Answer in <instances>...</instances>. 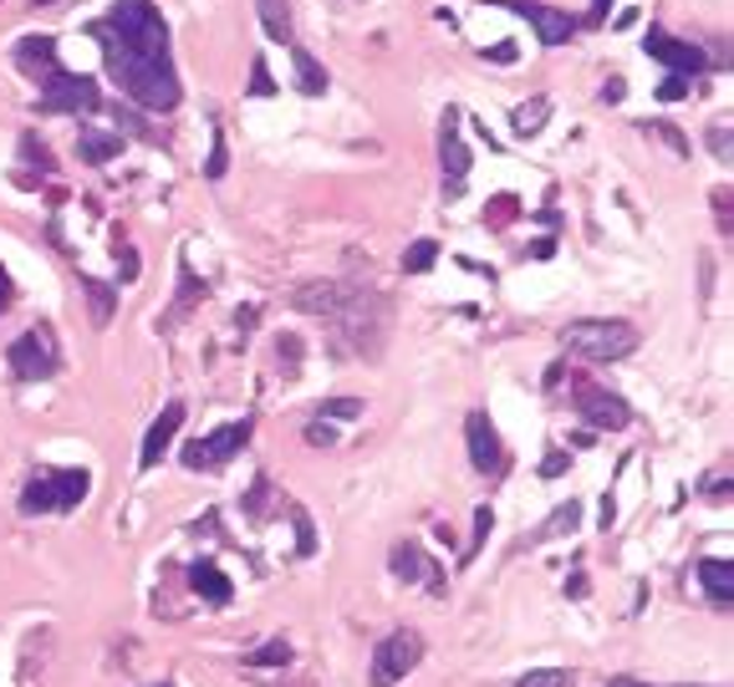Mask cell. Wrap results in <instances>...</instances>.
Instances as JSON below:
<instances>
[{"mask_svg":"<svg viewBox=\"0 0 734 687\" xmlns=\"http://www.w3.org/2000/svg\"><path fill=\"white\" fill-rule=\"evenodd\" d=\"M510 214H515V204L506 198V204H490V214H485V219H490V225H506Z\"/></svg>","mask_w":734,"mask_h":687,"instance_id":"74e56055","label":"cell"},{"mask_svg":"<svg viewBox=\"0 0 734 687\" xmlns=\"http://www.w3.org/2000/svg\"><path fill=\"white\" fill-rule=\"evenodd\" d=\"M546 112H551V103H546V97H535V103H521V107H515V118H510L515 138H531V132H541V128H546Z\"/></svg>","mask_w":734,"mask_h":687,"instance_id":"cb8c5ba5","label":"cell"},{"mask_svg":"<svg viewBox=\"0 0 734 687\" xmlns=\"http://www.w3.org/2000/svg\"><path fill=\"white\" fill-rule=\"evenodd\" d=\"M683 93H689V82H683V77H668L663 87H658V97H663V103H679Z\"/></svg>","mask_w":734,"mask_h":687,"instance_id":"e575fe53","label":"cell"},{"mask_svg":"<svg viewBox=\"0 0 734 687\" xmlns=\"http://www.w3.org/2000/svg\"><path fill=\"white\" fill-rule=\"evenodd\" d=\"M251 93H255V97H270V93H276V82H270V72H266V62H260V56L251 62Z\"/></svg>","mask_w":734,"mask_h":687,"instance_id":"1f68e13d","label":"cell"},{"mask_svg":"<svg viewBox=\"0 0 734 687\" xmlns=\"http://www.w3.org/2000/svg\"><path fill=\"white\" fill-rule=\"evenodd\" d=\"M107 26L118 31V41L128 52L138 56H153V62H169V26H163V15L148 6V0H118L113 15H107Z\"/></svg>","mask_w":734,"mask_h":687,"instance_id":"3957f363","label":"cell"},{"mask_svg":"<svg viewBox=\"0 0 734 687\" xmlns=\"http://www.w3.org/2000/svg\"><path fill=\"white\" fill-rule=\"evenodd\" d=\"M118 148H123V138L118 132H97V128H87L77 138V153L87 163H107V159H118Z\"/></svg>","mask_w":734,"mask_h":687,"instance_id":"603a6c76","label":"cell"},{"mask_svg":"<svg viewBox=\"0 0 734 687\" xmlns=\"http://www.w3.org/2000/svg\"><path fill=\"white\" fill-rule=\"evenodd\" d=\"M286 662H291V642L286 636H276V642L251 652V667H286Z\"/></svg>","mask_w":734,"mask_h":687,"instance_id":"83f0119b","label":"cell"},{"mask_svg":"<svg viewBox=\"0 0 734 687\" xmlns=\"http://www.w3.org/2000/svg\"><path fill=\"white\" fill-rule=\"evenodd\" d=\"M11 305V276H6V265H0V311Z\"/></svg>","mask_w":734,"mask_h":687,"instance_id":"ab89813d","label":"cell"},{"mask_svg":"<svg viewBox=\"0 0 734 687\" xmlns=\"http://www.w3.org/2000/svg\"><path fill=\"white\" fill-rule=\"evenodd\" d=\"M93 36L103 41V52H107V72H113V82H118L123 93L134 97V103L153 107V112H169V107H179V77H174V66L169 62H153V56H138L128 52L118 41V31L107 26V21H97Z\"/></svg>","mask_w":734,"mask_h":687,"instance_id":"6da1fadb","label":"cell"},{"mask_svg":"<svg viewBox=\"0 0 734 687\" xmlns=\"http://www.w3.org/2000/svg\"><path fill=\"white\" fill-rule=\"evenodd\" d=\"M358 301L348 280H307V286H296L291 291V305L296 311H307V316H327V321H342Z\"/></svg>","mask_w":734,"mask_h":687,"instance_id":"52a82bcc","label":"cell"},{"mask_svg":"<svg viewBox=\"0 0 734 687\" xmlns=\"http://www.w3.org/2000/svg\"><path fill=\"white\" fill-rule=\"evenodd\" d=\"M541 474H546V479L566 474V453H546V463H541Z\"/></svg>","mask_w":734,"mask_h":687,"instance_id":"8d00e7d4","label":"cell"},{"mask_svg":"<svg viewBox=\"0 0 734 687\" xmlns=\"http://www.w3.org/2000/svg\"><path fill=\"white\" fill-rule=\"evenodd\" d=\"M439 159H444V184H449V194H455V189L465 184V173H469V148L459 143V112H455V107L444 112V132H439Z\"/></svg>","mask_w":734,"mask_h":687,"instance_id":"9a60e30c","label":"cell"},{"mask_svg":"<svg viewBox=\"0 0 734 687\" xmlns=\"http://www.w3.org/2000/svg\"><path fill=\"white\" fill-rule=\"evenodd\" d=\"M613 515H617V500L607 494V500H602V529H613Z\"/></svg>","mask_w":734,"mask_h":687,"instance_id":"f35d334b","label":"cell"},{"mask_svg":"<svg viewBox=\"0 0 734 687\" xmlns=\"http://www.w3.org/2000/svg\"><path fill=\"white\" fill-rule=\"evenodd\" d=\"M485 56H490V62H515V46H490Z\"/></svg>","mask_w":734,"mask_h":687,"instance_id":"60d3db41","label":"cell"},{"mask_svg":"<svg viewBox=\"0 0 734 687\" xmlns=\"http://www.w3.org/2000/svg\"><path fill=\"white\" fill-rule=\"evenodd\" d=\"M653 132L663 138L668 148H673V153H679V159H689V143H683V132H679V128H653Z\"/></svg>","mask_w":734,"mask_h":687,"instance_id":"836d02e7","label":"cell"},{"mask_svg":"<svg viewBox=\"0 0 734 687\" xmlns=\"http://www.w3.org/2000/svg\"><path fill=\"white\" fill-rule=\"evenodd\" d=\"M184 418H189L184 402H169V408L153 418V428H148V438H143V453H138V463H143V469H153V463L169 453V443H174V433L184 428Z\"/></svg>","mask_w":734,"mask_h":687,"instance_id":"2e32d148","label":"cell"},{"mask_svg":"<svg viewBox=\"0 0 734 687\" xmlns=\"http://www.w3.org/2000/svg\"><path fill=\"white\" fill-rule=\"evenodd\" d=\"M251 418L245 423H225V428H214V433H204L200 443H189L184 449V469H220V463H230L235 453L251 443Z\"/></svg>","mask_w":734,"mask_h":687,"instance_id":"8992f818","label":"cell"},{"mask_svg":"<svg viewBox=\"0 0 734 687\" xmlns=\"http://www.w3.org/2000/svg\"><path fill=\"white\" fill-rule=\"evenodd\" d=\"M307 443H317V449H332V443H337V428H332V423H321V418H317V423L307 428Z\"/></svg>","mask_w":734,"mask_h":687,"instance_id":"d6a6232c","label":"cell"},{"mask_svg":"<svg viewBox=\"0 0 734 687\" xmlns=\"http://www.w3.org/2000/svg\"><path fill=\"white\" fill-rule=\"evenodd\" d=\"M572 402H576V412L587 418V428H607V433H617V428H628V423H632V408H628V402H623L617 393H607V387L576 383Z\"/></svg>","mask_w":734,"mask_h":687,"instance_id":"ba28073f","label":"cell"},{"mask_svg":"<svg viewBox=\"0 0 734 687\" xmlns=\"http://www.w3.org/2000/svg\"><path fill=\"white\" fill-rule=\"evenodd\" d=\"M607 687H648V683H638V677H613Z\"/></svg>","mask_w":734,"mask_h":687,"instance_id":"b9f144b4","label":"cell"},{"mask_svg":"<svg viewBox=\"0 0 734 687\" xmlns=\"http://www.w3.org/2000/svg\"><path fill=\"white\" fill-rule=\"evenodd\" d=\"M510 687H576V673L572 667H535V673L515 677Z\"/></svg>","mask_w":734,"mask_h":687,"instance_id":"d4e9b609","label":"cell"},{"mask_svg":"<svg viewBox=\"0 0 734 687\" xmlns=\"http://www.w3.org/2000/svg\"><path fill=\"white\" fill-rule=\"evenodd\" d=\"M465 438H469V463H475V474L485 479H500L506 474V449H500V433L485 412H469L465 418Z\"/></svg>","mask_w":734,"mask_h":687,"instance_id":"8fae6325","label":"cell"},{"mask_svg":"<svg viewBox=\"0 0 734 687\" xmlns=\"http://www.w3.org/2000/svg\"><path fill=\"white\" fill-rule=\"evenodd\" d=\"M225 173V132L214 128V148H210V159H204V179H220Z\"/></svg>","mask_w":734,"mask_h":687,"instance_id":"4dcf8cb0","label":"cell"},{"mask_svg":"<svg viewBox=\"0 0 734 687\" xmlns=\"http://www.w3.org/2000/svg\"><path fill=\"white\" fill-rule=\"evenodd\" d=\"M93 490V474L87 469H46L21 490V509L26 515H52V509H77Z\"/></svg>","mask_w":734,"mask_h":687,"instance_id":"277c9868","label":"cell"},{"mask_svg":"<svg viewBox=\"0 0 734 687\" xmlns=\"http://www.w3.org/2000/svg\"><path fill=\"white\" fill-rule=\"evenodd\" d=\"M418 662H424V636L418 632H393L373 647V673H368V683L373 687H398Z\"/></svg>","mask_w":734,"mask_h":687,"instance_id":"5b68a950","label":"cell"},{"mask_svg":"<svg viewBox=\"0 0 734 687\" xmlns=\"http://www.w3.org/2000/svg\"><path fill=\"white\" fill-rule=\"evenodd\" d=\"M434 260H439V245H434V239H414L408 255H403V270H408V276H424Z\"/></svg>","mask_w":734,"mask_h":687,"instance_id":"484cf974","label":"cell"},{"mask_svg":"<svg viewBox=\"0 0 734 687\" xmlns=\"http://www.w3.org/2000/svg\"><path fill=\"white\" fill-rule=\"evenodd\" d=\"M291 72H296V87H301L307 97L327 93V66H321L311 52H301V46H291Z\"/></svg>","mask_w":734,"mask_h":687,"instance_id":"ffe728a7","label":"cell"},{"mask_svg":"<svg viewBox=\"0 0 734 687\" xmlns=\"http://www.w3.org/2000/svg\"><path fill=\"white\" fill-rule=\"evenodd\" d=\"M490 525H494V509H490V504H480V509H475V540H469V550H465V566L480 556V545H485V535H490Z\"/></svg>","mask_w":734,"mask_h":687,"instance_id":"f1b7e54d","label":"cell"},{"mask_svg":"<svg viewBox=\"0 0 734 687\" xmlns=\"http://www.w3.org/2000/svg\"><path fill=\"white\" fill-rule=\"evenodd\" d=\"M576 525H582V504H576V500H566V504H556V509H551V515H546V525L535 529L531 540H535V545L561 540V535H572Z\"/></svg>","mask_w":734,"mask_h":687,"instance_id":"7402d4cb","label":"cell"},{"mask_svg":"<svg viewBox=\"0 0 734 687\" xmlns=\"http://www.w3.org/2000/svg\"><path fill=\"white\" fill-rule=\"evenodd\" d=\"M255 11H260V26H266L270 41L291 46V36H296V26H291V0H255Z\"/></svg>","mask_w":734,"mask_h":687,"instance_id":"d6986e66","label":"cell"},{"mask_svg":"<svg viewBox=\"0 0 734 687\" xmlns=\"http://www.w3.org/2000/svg\"><path fill=\"white\" fill-rule=\"evenodd\" d=\"M11 372L21 377V383H41V377H52L56 372V352H52V336L41 326H31L26 336H15L11 342Z\"/></svg>","mask_w":734,"mask_h":687,"instance_id":"30bf717a","label":"cell"},{"mask_svg":"<svg viewBox=\"0 0 734 687\" xmlns=\"http://www.w3.org/2000/svg\"><path fill=\"white\" fill-rule=\"evenodd\" d=\"M699 586H704L709 607H730V560L714 556V560H699Z\"/></svg>","mask_w":734,"mask_h":687,"instance_id":"ac0fdd59","label":"cell"},{"mask_svg":"<svg viewBox=\"0 0 734 687\" xmlns=\"http://www.w3.org/2000/svg\"><path fill=\"white\" fill-rule=\"evenodd\" d=\"M506 11H515L521 21H531L535 36L551 41V46H561V41L576 36V21L566 11H551V6H531V0H506Z\"/></svg>","mask_w":734,"mask_h":687,"instance_id":"4fadbf2b","label":"cell"},{"mask_svg":"<svg viewBox=\"0 0 734 687\" xmlns=\"http://www.w3.org/2000/svg\"><path fill=\"white\" fill-rule=\"evenodd\" d=\"M393 576L408 586H428V591H444V570L434 566V560L418 550L414 540H398L393 545Z\"/></svg>","mask_w":734,"mask_h":687,"instance_id":"5bb4252c","label":"cell"},{"mask_svg":"<svg viewBox=\"0 0 734 687\" xmlns=\"http://www.w3.org/2000/svg\"><path fill=\"white\" fill-rule=\"evenodd\" d=\"M82 296H87V301H93V316H97V326H103V321H113V291H107L103 280H82Z\"/></svg>","mask_w":734,"mask_h":687,"instance_id":"4316f807","label":"cell"},{"mask_svg":"<svg viewBox=\"0 0 734 687\" xmlns=\"http://www.w3.org/2000/svg\"><path fill=\"white\" fill-rule=\"evenodd\" d=\"M103 93H97L93 77H77V72H56V82L41 87V107L46 112H97Z\"/></svg>","mask_w":734,"mask_h":687,"instance_id":"9c48e42d","label":"cell"},{"mask_svg":"<svg viewBox=\"0 0 734 687\" xmlns=\"http://www.w3.org/2000/svg\"><path fill=\"white\" fill-rule=\"evenodd\" d=\"M21 66H36V82L46 87V82H56V72L62 66H52V56H56V46H52V36H36V41H21Z\"/></svg>","mask_w":734,"mask_h":687,"instance_id":"44dd1931","label":"cell"},{"mask_svg":"<svg viewBox=\"0 0 734 687\" xmlns=\"http://www.w3.org/2000/svg\"><path fill=\"white\" fill-rule=\"evenodd\" d=\"M607 6H613V0H592V15L602 21V15H607Z\"/></svg>","mask_w":734,"mask_h":687,"instance_id":"7bdbcfd3","label":"cell"},{"mask_svg":"<svg viewBox=\"0 0 734 687\" xmlns=\"http://www.w3.org/2000/svg\"><path fill=\"white\" fill-rule=\"evenodd\" d=\"M189 586H194V591H200L210 607H230V601H235V586H230V576L220 566H210V560H194V566H189Z\"/></svg>","mask_w":734,"mask_h":687,"instance_id":"e0dca14e","label":"cell"},{"mask_svg":"<svg viewBox=\"0 0 734 687\" xmlns=\"http://www.w3.org/2000/svg\"><path fill=\"white\" fill-rule=\"evenodd\" d=\"M709 148H714V153L730 163V128H714V132H709Z\"/></svg>","mask_w":734,"mask_h":687,"instance_id":"d590c367","label":"cell"},{"mask_svg":"<svg viewBox=\"0 0 734 687\" xmlns=\"http://www.w3.org/2000/svg\"><path fill=\"white\" fill-rule=\"evenodd\" d=\"M642 52L653 56V62H663V66H673V77H704V66H709V56L699 52V46H689V41H673V36H663V31H653V36H642Z\"/></svg>","mask_w":734,"mask_h":687,"instance_id":"7c38bea8","label":"cell"},{"mask_svg":"<svg viewBox=\"0 0 734 687\" xmlns=\"http://www.w3.org/2000/svg\"><path fill=\"white\" fill-rule=\"evenodd\" d=\"M332 418H362V402L358 397H332V402H321V423H332Z\"/></svg>","mask_w":734,"mask_h":687,"instance_id":"f546056e","label":"cell"},{"mask_svg":"<svg viewBox=\"0 0 734 687\" xmlns=\"http://www.w3.org/2000/svg\"><path fill=\"white\" fill-rule=\"evenodd\" d=\"M561 346L576 352V362H617L638 346V326L632 321H607V316L572 321V326L561 331Z\"/></svg>","mask_w":734,"mask_h":687,"instance_id":"7a4b0ae2","label":"cell"}]
</instances>
